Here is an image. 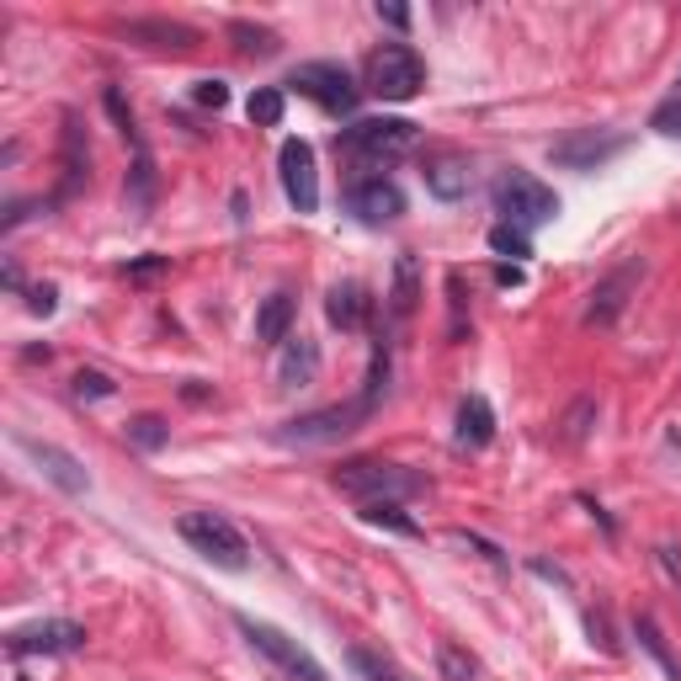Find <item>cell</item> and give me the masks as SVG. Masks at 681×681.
I'll return each instance as SVG.
<instances>
[{"label": "cell", "mask_w": 681, "mask_h": 681, "mask_svg": "<svg viewBox=\"0 0 681 681\" xmlns=\"http://www.w3.org/2000/svg\"><path fill=\"white\" fill-rule=\"evenodd\" d=\"M384 389H389V352H373V367H367V384H362L357 400L325 404V410H309V415L287 421V426L278 432V442H293V447H320V442L352 437L362 421L384 404Z\"/></svg>", "instance_id": "6da1fadb"}, {"label": "cell", "mask_w": 681, "mask_h": 681, "mask_svg": "<svg viewBox=\"0 0 681 681\" xmlns=\"http://www.w3.org/2000/svg\"><path fill=\"white\" fill-rule=\"evenodd\" d=\"M336 490L357 495L362 506H367V501H410V495H426L432 480H426V474H415V469H404V463L352 458V463H341V469H336Z\"/></svg>", "instance_id": "7a4b0ae2"}, {"label": "cell", "mask_w": 681, "mask_h": 681, "mask_svg": "<svg viewBox=\"0 0 681 681\" xmlns=\"http://www.w3.org/2000/svg\"><path fill=\"white\" fill-rule=\"evenodd\" d=\"M490 202H495V213H501V224H512V230H538V224H549V219H560V198H554V187H543L532 171H506L495 187H490Z\"/></svg>", "instance_id": "3957f363"}, {"label": "cell", "mask_w": 681, "mask_h": 681, "mask_svg": "<svg viewBox=\"0 0 681 681\" xmlns=\"http://www.w3.org/2000/svg\"><path fill=\"white\" fill-rule=\"evenodd\" d=\"M176 532L198 549L208 564H219V570H250V543L240 538V527L224 517V512H181L176 521Z\"/></svg>", "instance_id": "277c9868"}, {"label": "cell", "mask_w": 681, "mask_h": 681, "mask_svg": "<svg viewBox=\"0 0 681 681\" xmlns=\"http://www.w3.org/2000/svg\"><path fill=\"white\" fill-rule=\"evenodd\" d=\"M421 85H426V64L410 43H384L367 54V91L378 102H410L421 96Z\"/></svg>", "instance_id": "5b68a950"}, {"label": "cell", "mask_w": 681, "mask_h": 681, "mask_svg": "<svg viewBox=\"0 0 681 681\" xmlns=\"http://www.w3.org/2000/svg\"><path fill=\"white\" fill-rule=\"evenodd\" d=\"M235 629H240L245 644H250L256 655H267V660H272V666H278L287 681H330L320 660H315V655H309V649H304L298 639H287L282 629H272V623H261V618H245V612H240V618H235Z\"/></svg>", "instance_id": "8992f818"}, {"label": "cell", "mask_w": 681, "mask_h": 681, "mask_svg": "<svg viewBox=\"0 0 681 681\" xmlns=\"http://www.w3.org/2000/svg\"><path fill=\"white\" fill-rule=\"evenodd\" d=\"M287 85L298 91V96H309L320 113H330V118H352L362 102L357 81L341 70V64H330V59H315V64H298L293 75H287Z\"/></svg>", "instance_id": "52a82bcc"}, {"label": "cell", "mask_w": 681, "mask_h": 681, "mask_svg": "<svg viewBox=\"0 0 681 681\" xmlns=\"http://www.w3.org/2000/svg\"><path fill=\"white\" fill-rule=\"evenodd\" d=\"M421 128L404 118H362L341 133V150L347 155H362V161H395L404 150H415Z\"/></svg>", "instance_id": "ba28073f"}, {"label": "cell", "mask_w": 681, "mask_h": 681, "mask_svg": "<svg viewBox=\"0 0 681 681\" xmlns=\"http://www.w3.org/2000/svg\"><path fill=\"white\" fill-rule=\"evenodd\" d=\"M629 150V133H607V128H575L549 144V161L564 171H601L607 161H618Z\"/></svg>", "instance_id": "9c48e42d"}, {"label": "cell", "mask_w": 681, "mask_h": 681, "mask_svg": "<svg viewBox=\"0 0 681 681\" xmlns=\"http://www.w3.org/2000/svg\"><path fill=\"white\" fill-rule=\"evenodd\" d=\"M278 171H282V192L298 213L320 208V165H315V144L309 139H287L278 150Z\"/></svg>", "instance_id": "30bf717a"}, {"label": "cell", "mask_w": 681, "mask_h": 681, "mask_svg": "<svg viewBox=\"0 0 681 681\" xmlns=\"http://www.w3.org/2000/svg\"><path fill=\"white\" fill-rule=\"evenodd\" d=\"M5 649L16 660H27V655H75V649H85V629L70 623V618H38V623L16 629L5 639Z\"/></svg>", "instance_id": "8fae6325"}, {"label": "cell", "mask_w": 681, "mask_h": 681, "mask_svg": "<svg viewBox=\"0 0 681 681\" xmlns=\"http://www.w3.org/2000/svg\"><path fill=\"white\" fill-rule=\"evenodd\" d=\"M16 447L33 458L43 469V480L59 484L64 495H85L91 490V474H85V463L75 453H64V447H54V442H38V437H16Z\"/></svg>", "instance_id": "7c38bea8"}, {"label": "cell", "mask_w": 681, "mask_h": 681, "mask_svg": "<svg viewBox=\"0 0 681 681\" xmlns=\"http://www.w3.org/2000/svg\"><path fill=\"white\" fill-rule=\"evenodd\" d=\"M644 278V261L639 256H629L618 272H607V278L591 287V304H586V325H612L618 315H623V304H629V293L639 287Z\"/></svg>", "instance_id": "4fadbf2b"}, {"label": "cell", "mask_w": 681, "mask_h": 681, "mask_svg": "<svg viewBox=\"0 0 681 681\" xmlns=\"http://www.w3.org/2000/svg\"><path fill=\"white\" fill-rule=\"evenodd\" d=\"M347 208L357 213L362 224H395L404 213V192L389 176H367L357 187H347Z\"/></svg>", "instance_id": "5bb4252c"}, {"label": "cell", "mask_w": 681, "mask_h": 681, "mask_svg": "<svg viewBox=\"0 0 681 681\" xmlns=\"http://www.w3.org/2000/svg\"><path fill=\"white\" fill-rule=\"evenodd\" d=\"M122 38L139 43V48H161V54H192L198 33L187 22H165V16H139V22H122Z\"/></svg>", "instance_id": "9a60e30c"}, {"label": "cell", "mask_w": 681, "mask_h": 681, "mask_svg": "<svg viewBox=\"0 0 681 681\" xmlns=\"http://www.w3.org/2000/svg\"><path fill=\"white\" fill-rule=\"evenodd\" d=\"M315 373H320V347L309 336H287V347L278 357V384L282 389H304V384H315Z\"/></svg>", "instance_id": "2e32d148"}, {"label": "cell", "mask_w": 681, "mask_h": 681, "mask_svg": "<svg viewBox=\"0 0 681 681\" xmlns=\"http://www.w3.org/2000/svg\"><path fill=\"white\" fill-rule=\"evenodd\" d=\"M367 309H373V298H367L362 282H336L330 298H325V315H330V325H341V330H362Z\"/></svg>", "instance_id": "e0dca14e"}, {"label": "cell", "mask_w": 681, "mask_h": 681, "mask_svg": "<svg viewBox=\"0 0 681 681\" xmlns=\"http://www.w3.org/2000/svg\"><path fill=\"white\" fill-rule=\"evenodd\" d=\"M469 165L458 161V155H442V161H432L426 171H421V181H426V192L432 198H442V202H458L463 192H469Z\"/></svg>", "instance_id": "ac0fdd59"}, {"label": "cell", "mask_w": 681, "mask_h": 681, "mask_svg": "<svg viewBox=\"0 0 681 681\" xmlns=\"http://www.w3.org/2000/svg\"><path fill=\"white\" fill-rule=\"evenodd\" d=\"M495 437V410L484 395H469L458 404V447H490Z\"/></svg>", "instance_id": "d6986e66"}, {"label": "cell", "mask_w": 681, "mask_h": 681, "mask_svg": "<svg viewBox=\"0 0 681 681\" xmlns=\"http://www.w3.org/2000/svg\"><path fill=\"white\" fill-rule=\"evenodd\" d=\"M287 330H293V293L261 298V309H256V341H261V347H282Z\"/></svg>", "instance_id": "ffe728a7"}, {"label": "cell", "mask_w": 681, "mask_h": 681, "mask_svg": "<svg viewBox=\"0 0 681 681\" xmlns=\"http://www.w3.org/2000/svg\"><path fill=\"white\" fill-rule=\"evenodd\" d=\"M415 304H421V261H415V256H400V261H395V293H389V309H395V320H410Z\"/></svg>", "instance_id": "44dd1931"}, {"label": "cell", "mask_w": 681, "mask_h": 681, "mask_svg": "<svg viewBox=\"0 0 681 681\" xmlns=\"http://www.w3.org/2000/svg\"><path fill=\"white\" fill-rule=\"evenodd\" d=\"M634 639H639L644 649H649V655L660 660V671H666V677H671V681H681V660L671 655V644H666V634H660V623H655L649 612H639V618H634Z\"/></svg>", "instance_id": "7402d4cb"}, {"label": "cell", "mask_w": 681, "mask_h": 681, "mask_svg": "<svg viewBox=\"0 0 681 681\" xmlns=\"http://www.w3.org/2000/svg\"><path fill=\"white\" fill-rule=\"evenodd\" d=\"M362 521H367V527H389V532H400V538H421L415 517H404V501H367V506H362Z\"/></svg>", "instance_id": "603a6c76"}, {"label": "cell", "mask_w": 681, "mask_h": 681, "mask_svg": "<svg viewBox=\"0 0 681 681\" xmlns=\"http://www.w3.org/2000/svg\"><path fill=\"white\" fill-rule=\"evenodd\" d=\"M437 677L442 681H474V677H480V660H474L463 644L442 639L437 644Z\"/></svg>", "instance_id": "cb8c5ba5"}, {"label": "cell", "mask_w": 681, "mask_h": 681, "mask_svg": "<svg viewBox=\"0 0 681 681\" xmlns=\"http://www.w3.org/2000/svg\"><path fill=\"white\" fill-rule=\"evenodd\" d=\"M347 660H352V671H357L362 681H415V677H404L389 655H378V649H362V644L352 649V655H347Z\"/></svg>", "instance_id": "d4e9b609"}, {"label": "cell", "mask_w": 681, "mask_h": 681, "mask_svg": "<svg viewBox=\"0 0 681 681\" xmlns=\"http://www.w3.org/2000/svg\"><path fill=\"white\" fill-rule=\"evenodd\" d=\"M230 38H235V48H240L245 59H267V54H278V33L250 27V22H230Z\"/></svg>", "instance_id": "484cf974"}, {"label": "cell", "mask_w": 681, "mask_h": 681, "mask_svg": "<svg viewBox=\"0 0 681 681\" xmlns=\"http://www.w3.org/2000/svg\"><path fill=\"white\" fill-rule=\"evenodd\" d=\"M128 442H133L139 453H161L165 442H171V426H165L161 415H133V421H128Z\"/></svg>", "instance_id": "4316f807"}, {"label": "cell", "mask_w": 681, "mask_h": 681, "mask_svg": "<svg viewBox=\"0 0 681 681\" xmlns=\"http://www.w3.org/2000/svg\"><path fill=\"white\" fill-rule=\"evenodd\" d=\"M591 421H597V400L586 395V400H575V404H570V415L560 421V426H564L560 437L570 442V447H580V442L591 437Z\"/></svg>", "instance_id": "83f0119b"}, {"label": "cell", "mask_w": 681, "mask_h": 681, "mask_svg": "<svg viewBox=\"0 0 681 681\" xmlns=\"http://www.w3.org/2000/svg\"><path fill=\"white\" fill-rule=\"evenodd\" d=\"M245 113H250L256 128H278V122H282V91H278V85H261V91L245 102Z\"/></svg>", "instance_id": "f1b7e54d"}, {"label": "cell", "mask_w": 681, "mask_h": 681, "mask_svg": "<svg viewBox=\"0 0 681 681\" xmlns=\"http://www.w3.org/2000/svg\"><path fill=\"white\" fill-rule=\"evenodd\" d=\"M490 250H495V256H512V261H527V256H532V240H527L521 230H512V224H495V230H490Z\"/></svg>", "instance_id": "f546056e"}, {"label": "cell", "mask_w": 681, "mask_h": 681, "mask_svg": "<svg viewBox=\"0 0 681 681\" xmlns=\"http://www.w3.org/2000/svg\"><path fill=\"white\" fill-rule=\"evenodd\" d=\"M75 395H81V400H113V378L81 367V373H75Z\"/></svg>", "instance_id": "4dcf8cb0"}, {"label": "cell", "mask_w": 681, "mask_h": 681, "mask_svg": "<svg viewBox=\"0 0 681 681\" xmlns=\"http://www.w3.org/2000/svg\"><path fill=\"white\" fill-rule=\"evenodd\" d=\"M649 128H655V133H666V139H681V96H671L666 107H655Z\"/></svg>", "instance_id": "1f68e13d"}, {"label": "cell", "mask_w": 681, "mask_h": 681, "mask_svg": "<svg viewBox=\"0 0 681 681\" xmlns=\"http://www.w3.org/2000/svg\"><path fill=\"white\" fill-rule=\"evenodd\" d=\"M107 113H113V122H118L122 139H139V133H133V113L122 107V91H118V85H107Z\"/></svg>", "instance_id": "d6a6232c"}, {"label": "cell", "mask_w": 681, "mask_h": 681, "mask_svg": "<svg viewBox=\"0 0 681 681\" xmlns=\"http://www.w3.org/2000/svg\"><path fill=\"white\" fill-rule=\"evenodd\" d=\"M586 629H591V644H601L607 655H618V639H612V623H607V612H586Z\"/></svg>", "instance_id": "836d02e7"}, {"label": "cell", "mask_w": 681, "mask_h": 681, "mask_svg": "<svg viewBox=\"0 0 681 681\" xmlns=\"http://www.w3.org/2000/svg\"><path fill=\"white\" fill-rule=\"evenodd\" d=\"M192 96H198V107H213V113H219V107L230 102V85H224V81H198Z\"/></svg>", "instance_id": "e575fe53"}, {"label": "cell", "mask_w": 681, "mask_h": 681, "mask_svg": "<svg viewBox=\"0 0 681 681\" xmlns=\"http://www.w3.org/2000/svg\"><path fill=\"white\" fill-rule=\"evenodd\" d=\"M54 304H59V287H54V282H38V287H33V298H27V309H33V315H54Z\"/></svg>", "instance_id": "d590c367"}, {"label": "cell", "mask_w": 681, "mask_h": 681, "mask_svg": "<svg viewBox=\"0 0 681 681\" xmlns=\"http://www.w3.org/2000/svg\"><path fill=\"white\" fill-rule=\"evenodd\" d=\"M165 267H171V261H165V256H144V261H128V267H122V272H128V278H161Z\"/></svg>", "instance_id": "8d00e7d4"}, {"label": "cell", "mask_w": 681, "mask_h": 681, "mask_svg": "<svg viewBox=\"0 0 681 681\" xmlns=\"http://www.w3.org/2000/svg\"><path fill=\"white\" fill-rule=\"evenodd\" d=\"M373 11H378V22H389V27H410V11H404V5H395V0H378V5H373Z\"/></svg>", "instance_id": "74e56055"}, {"label": "cell", "mask_w": 681, "mask_h": 681, "mask_svg": "<svg viewBox=\"0 0 681 681\" xmlns=\"http://www.w3.org/2000/svg\"><path fill=\"white\" fill-rule=\"evenodd\" d=\"M655 560H660V570L671 575V586H681V554H677V549H671V543H660V549H655Z\"/></svg>", "instance_id": "f35d334b"}, {"label": "cell", "mask_w": 681, "mask_h": 681, "mask_svg": "<svg viewBox=\"0 0 681 681\" xmlns=\"http://www.w3.org/2000/svg\"><path fill=\"white\" fill-rule=\"evenodd\" d=\"M495 278L506 282V287H517V282H521V267H501V272H495Z\"/></svg>", "instance_id": "ab89813d"}, {"label": "cell", "mask_w": 681, "mask_h": 681, "mask_svg": "<svg viewBox=\"0 0 681 681\" xmlns=\"http://www.w3.org/2000/svg\"><path fill=\"white\" fill-rule=\"evenodd\" d=\"M677 96H681V75H677Z\"/></svg>", "instance_id": "60d3db41"}]
</instances>
